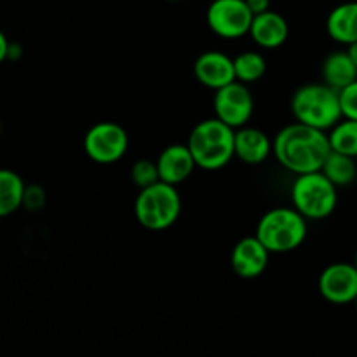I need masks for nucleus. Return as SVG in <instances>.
I'll return each mask as SVG.
<instances>
[{"label":"nucleus","instance_id":"1","mask_svg":"<svg viewBox=\"0 0 357 357\" xmlns=\"http://www.w3.org/2000/svg\"><path fill=\"white\" fill-rule=\"evenodd\" d=\"M331 152L326 131L295 121L286 126L274 138V155L282 167L295 174L314 173L323 169Z\"/></svg>","mask_w":357,"mask_h":357},{"label":"nucleus","instance_id":"2","mask_svg":"<svg viewBox=\"0 0 357 357\" xmlns=\"http://www.w3.org/2000/svg\"><path fill=\"white\" fill-rule=\"evenodd\" d=\"M187 145L197 167L218 171L236 157V129L218 117L204 119L190 131Z\"/></svg>","mask_w":357,"mask_h":357},{"label":"nucleus","instance_id":"3","mask_svg":"<svg viewBox=\"0 0 357 357\" xmlns=\"http://www.w3.org/2000/svg\"><path fill=\"white\" fill-rule=\"evenodd\" d=\"M291 112L295 121L323 131H330L344 119L340 93L326 82L298 87L293 93Z\"/></svg>","mask_w":357,"mask_h":357},{"label":"nucleus","instance_id":"4","mask_svg":"<svg viewBox=\"0 0 357 357\" xmlns=\"http://www.w3.org/2000/svg\"><path fill=\"white\" fill-rule=\"evenodd\" d=\"M181 215V197L176 185L157 181L139 188L135 201V216L146 230H166L178 222Z\"/></svg>","mask_w":357,"mask_h":357},{"label":"nucleus","instance_id":"5","mask_svg":"<svg viewBox=\"0 0 357 357\" xmlns=\"http://www.w3.org/2000/svg\"><path fill=\"white\" fill-rule=\"evenodd\" d=\"M255 236L271 253H289L307 239V218L296 208H274L261 216Z\"/></svg>","mask_w":357,"mask_h":357},{"label":"nucleus","instance_id":"6","mask_svg":"<svg viewBox=\"0 0 357 357\" xmlns=\"http://www.w3.org/2000/svg\"><path fill=\"white\" fill-rule=\"evenodd\" d=\"M337 188L323 171L296 174L291 187L293 208L307 220L328 218L338 204Z\"/></svg>","mask_w":357,"mask_h":357},{"label":"nucleus","instance_id":"7","mask_svg":"<svg viewBox=\"0 0 357 357\" xmlns=\"http://www.w3.org/2000/svg\"><path fill=\"white\" fill-rule=\"evenodd\" d=\"M128 149V131L117 122H98L84 136V152L93 162L105 164V166L121 160Z\"/></svg>","mask_w":357,"mask_h":357},{"label":"nucleus","instance_id":"8","mask_svg":"<svg viewBox=\"0 0 357 357\" xmlns=\"http://www.w3.org/2000/svg\"><path fill=\"white\" fill-rule=\"evenodd\" d=\"M253 17L246 0H213L206 13L209 30L227 40H236L250 33Z\"/></svg>","mask_w":357,"mask_h":357},{"label":"nucleus","instance_id":"9","mask_svg":"<svg viewBox=\"0 0 357 357\" xmlns=\"http://www.w3.org/2000/svg\"><path fill=\"white\" fill-rule=\"evenodd\" d=\"M215 117L229 124L230 128L239 129L250 122L255 110V100L248 84L234 80L227 86L215 91L213 98Z\"/></svg>","mask_w":357,"mask_h":357},{"label":"nucleus","instance_id":"10","mask_svg":"<svg viewBox=\"0 0 357 357\" xmlns=\"http://www.w3.org/2000/svg\"><path fill=\"white\" fill-rule=\"evenodd\" d=\"M319 293L333 305H347L357 298V267L356 264L337 261L321 272Z\"/></svg>","mask_w":357,"mask_h":357},{"label":"nucleus","instance_id":"11","mask_svg":"<svg viewBox=\"0 0 357 357\" xmlns=\"http://www.w3.org/2000/svg\"><path fill=\"white\" fill-rule=\"evenodd\" d=\"M268 258L271 251L257 236L244 237L234 246L230 265L239 278L255 279L264 274L268 265Z\"/></svg>","mask_w":357,"mask_h":357},{"label":"nucleus","instance_id":"12","mask_svg":"<svg viewBox=\"0 0 357 357\" xmlns=\"http://www.w3.org/2000/svg\"><path fill=\"white\" fill-rule=\"evenodd\" d=\"M195 79L208 89H220L236 79L234 59L222 51H206L194 63Z\"/></svg>","mask_w":357,"mask_h":357},{"label":"nucleus","instance_id":"13","mask_svg":"<svg viewBox=\"0 0 357 357\" xmlns=\"http://www.w3.org/2000/svg\"><path fill=\"white\" fill-rule=\"evenodd\" d=\"M157 167H159L160 181L171 185H180L192 176L197 167L194 155H192L188 145L174 143L166 146L157 157Z\"/></svg>","mask_w":357,"mask_h":357},{"label":"nucleus","instance_id":"14","mask_svg":"<svg viewBox=\"0 0 357 357\" xmlns=\"http://www.w3.org/2000/svg\"><path fill=\"white\" fill-rule=\"evenodd\" d=\"M274 153V139L261 129L243 126L236 131V157L248 166H258Z\"/></svg>","mask_w":357,"mask_h":357},{"label":"nucleus","instance_id":"15","mask_svg":"<svg viewBox=\"0 0 357 357\" xmlns=\"http://www.w3.org/2000/svg\"><path fill=\"white\" fill-rule=\"evenodd\" d=\"M255 44L264 49L281 47L289 35L288 21L275 10H265L253 17V24L250 30Z\"/></svg>","mask_w":357,"mask_h":357},{"label":"nucleus","instance_id":"16","mask_svg":"<svg viewBox=\"0 0 357 357\" xmlns=\"http://www.w3.org/2000/svg\"><path fill=\"white\" fill-rule=\"evenodd\" d=\"M326 31L338 44L357 42V2H345L335 7L326 20Z\"/></svg>","mask_w":357,"mask_h":357},{"label":"nucleus","instance_id":"17","mask_svg":"<svg viewBox=\"0 0 357 357\" xmlns=\"http://www.w3.org/2000/svg\"><path fill=\"white\" fill-rule=\"evenodd\" d=\"M321 73L328 86L340 91L357 80V66L347 51H335L326 56Z\"/></svg>","mask_w":357,"mask_h":357},{"label":"nucleus","instance_id":"18","mask_svg":"<svg viewBox=\"0 0 357 357\" xmlns=\"http://www.w3.org/2000/svg\"><path fill=\"white\" fill-rule=\"evenodd\" d=\"M26 185L23 178L10 169L0 171V216H9L23 208Z\"/></svg>","mask_w":357,"mask_h":357},{"label":"nucleus","instance_id":"19","mask_svg":"<svg viewBox=\"0 0 357 357\" xmlns=\"http://www.w3.org/2000/svg\"><path fill=\"white\" fill-rule=\"evenodd\" d=\"M321 171H323L337 187H347V185H351L357 176L356 159L351 155H345V153L331 150L330 155L324 160L323 169Z\"/></svg>","mask_w":357,"mask_h":357},{"label":"nucleus","instance_id":"20","mask_svg":"<svg viewBox=\"0 0 357 357\" xmlns=\"http://www.w3.org/2000/svg\"><path fill=\"white\" fill-rule=\"evenodd\" d=\"M236 79L244 84L258 82L267 72V61L264 54L257 51H244L234 58Z\"/></svg>","mask_w":357,"mask_h":357},{"label":"nucleus","instance_id":"21","mask_svg":"<svg viewBox=\"0 0 357 357\" xmlns=\"http://www.w3.org/2000/svg\"><path fill=\"white\" fill-rule=\"evenodd\" d=\"M331 143V150L345 153V155L357 157V121L345 119L335 124L328 132Z\"/></svg>","mask_w":357,"mask_h":357},{"label":"nucleus","instance_id":"22","mask_svg":"<svg viewBox=\"0 0 357 357\" xmlns=\"http://www.w3.org/2000/svg\"><path fill=\"white\" fill-rule=\"evenodd\" d=\"M131 180L138 188L150 187V185L160 181L159 167H157V160L150 159H139L132 164L131 167Z\"/></svg>","mask_w":357,"mask_h":357},{"label":"nucleus","instance_id":"23","mask_svg":"<svg viewBox=\"0 0 357 357\" xmlns=\"http://www.w3.org/2000/svg\"><path fill=\"white\" fill-rule=\"evenodd\" d=\"M340 93L342 114L345 119H356L357 121V80L349 84L347 87L338 91Z\"/></svg>","mask_w":357,"mask_h":357},{"label":"nucleus","instance_id":"24","mask_svg":"<svg viewBox=\"0 0 357 357\" xmlns=\"http://www.w3.org/2000/svg\"><path fill=\"white\" fill-rule=\"evenodd\" d=\"M44 204H45L44 188L38 187V185H28L26 194H24L23 208L30 209V211H37V209L44 208Z\"/></svg>","mask_w":357,"mask_h":357},{"label":"nucleus","instance_id":"25","mask_svg":"<svg viewBox=\"0 0 357 357\" xmlns=\"http://www.w3.org/2000/svg\"><path fill=\"white\" fill-rule=\"evenodd\" d=\"M246 2L250 6V9L253 10L255 16L271 9V0H246Z\"/></svg>","mask_w":357,"mask_h":357},{"label":"nucleus","instance_id":"26","mask_svg":"<svg viewBox=\"0 0 357 357\" xmlns=\"http://www.w3.org/2000/svg\"><path fill=\"white\" fill-rule=\"evenodd\" d=\"M21 56V47H20V44H16V42H10L9 44V49H7V54H6V59H17ZM6 59H3V61H6Z\"/></svg>","mask_w":357,"mask_h":357},{"label":"nucleus","instance_id":"27","mask_svg":"<svg viewBox=\"0 0 357 357\" xmlns=\"http://www.w3.org/2000/svg\"><path fill=\"white\" fill-rule=\"evenodd\" d=\"M9 44L10 42L7 40V37L3 33H0V59H6V54H7V49H9Z\"/></svg>","mask_w":357,"mask_h":357},{"label":"nucleus","instance_id":"28","mask_svg":"<svg viewBox=\"0 0 357 357\" xmlns=\"http://www.w3.org/2000/svg\"><path fill=\"white\" fill-rule=\"evenodd\" d=\"M347 52H349V56L352 58V61H354L356 66H357V42H352V44L347 45Z\"/></svg>","mask_w":357,"mask_h":357},{"label":"nucleus","instance_id":"29","mask_svg":"<svg viewBox=\"0 0 357 357\" xmlns=\"http://www.w3.org/2000/svg\"><path fill=\"white\" fill-rule=\"evenodd\" d=\"M167 2H181V0H167Z\"/></svg>","mask_w":357,"mask_h":357},{"label":"nucleus","instance_id":"30","mask_svg":"<svg viewBox=\"0 0 357 357\" xmlns=\"http://www.w3.org/2000/svg\"><path fill=\"white\" fill-rule=\"evenodd\" d=\"M354 305H356V310H357V298L354 300Z\"/></svg>","mask_w":357,"mask_h":357},{"label":"nucleus","instance_id":"31","mask_svg":"<svg viewBox=\"0 0 357 357\" xmlns=\"http://www.w3.org/2000/svg\"><path fill=\"white\" fill-rule=\"evenodd\" d=\"M354 264H356V267H357V253H356V260H354Z\"/></svg>","mask_w":357,"mask_h":357}]
</instances>
